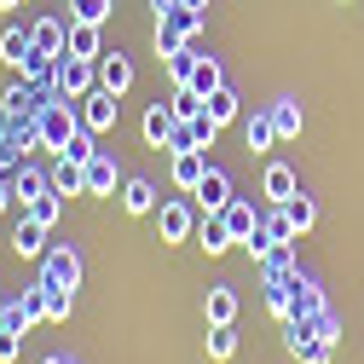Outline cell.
I'll list each match as a JSON object with an SVG mask.
<instances>
[{"mask_svg":"<svg viewBox=\"0 0 364 364\" xmlns=\"http://www.w3.org/2000/svg\"><path fill=\"white\" fill-rule=\"evenodd\" d=\"M151 47H156V58H173L179 47H203V12H191L186 0H179V6H168V12H156Z\"/></svg>","mask_w":364,"mask_h":364,"instance_id":"obj_1","label":"cell"},{"mask_svg":"<svg viewBox=\"0 0 364 364\" xmlns=\"http://www.w3.org/2000/svg\"><path fill=\"white\" fill-rule=\"evenodd\" d=\"M35 133H41V151H53V156H64L70 145H75V133H81V110H75V99H47V110L35 116Z\"/></svg>","mask_w":364,"mask_h":364,"instance_id":"obj_2","label":"cell"},{"mask_svg":"<svg viewBox=\"0 0 364 364\" xmlns=\"http://www.w3.org/2000/svg\"><path fill=\"white\" fill-rule=\"evenodd\" d=\"M284 347H289L301 364H330V358H336V341L318 336L312 318H289V324H284Z\"/></svg>","mask_w":364,"mask_h":364,"instance_id":"obj_3","label":"cell"},{"mask_svg":"<svg viewBox=\"0 0 364 364\" xmlns=\"http://www.w3.org/2000/svg\"><path fill=\"white\" fill-rule=\"evenodd\" d=\"M99 87V58H58V81H53V93L58 99H87Z\"/></svg>","mask_w":364,"mask_h":364,"instance_id":"obj_4","label":"cell"},{"mask_svg":"<svg viewBox=\"0 0 364 364\" xmlns=\"http://www.w3.org/2000/svg\"><path fill=\"white\" fill-rule=\"evenodd\" d=\"M75 110H81V127H87V133H116L122 99H116V93H105V87H93L87 99H75Z\"/></svg>","mask_w":364,"mask_h":364,"instance_id":"obj_5","label":"cell"},{"mask_svg":"<svg viewBox=\"0 0 364 364\" xmlns=\"http://www.w3.org/2000/svg\"><path fill=\"white\" fill-rule=\"evenodd\" d=\"M99 87H105V93H127V87H133V58L122 53V47H105L99 53Z\"/></svg>","mask_w":364,"mask_h":364,"instance_id":"obj_6","label":"cell"},{"mask_svg":"<svg viewBox=\"0 0 364 364\" xmlns=\"http://www.w3.org/2000/svg\"><path fill=\"white\" fill-rule=\"evenodd\" d=\"M41 318H47V301H41V284L35 289H23L18 301H6V330H18V336H29Z\"/></svg>","mask_w":364,"mask_h":364,"instance_id":"obj_7","label":"cell"},{"mask_svg":"<svg viewBox=\"0 0 364 364\" xmlns=\"http://www.w3.org/2000/svg\"><path fill=\"white\" fill-rule=\"evenodd\" d=\"M191 232H197V220H191V208L179 203V197L156 208V237H162V243H186Z\"/></svg>","mask_w":364,"mask_h":364,"instance_id":"obj_8","label":"cell"},{"mask_svg":"<svg viewBox=\"0 0 364 364\" xmlns=\"http://www.w3.org/2000/svg\"><path fill=\"white\" fill-rule=\"evenodd\" d=\"M191 197L203 203V214H225V203L237 197V191H232V173H225V168H208V173H203V186H197Z\"/></svg>","mask_w":364,"mask_h":364,"instance_id":"obj_9","label":"cell"},{"mask_svg":"<svg viewBox=\"0 0 364 364\" xmlns=\"http://www.w3.org/2000/svg\"><path fill=\"white\" fill-rule=\"evenodd\" d=\"M47 232H53V225H41V220H18L12 225V249H18V260H47Z\"/></svg>","mask_w":364,"mask_h":364,"instance_id":"obj_10","label":"cell"},{"mask_svg":"<svg viewBox=\"0 0 364 364\" xmlns=\"http://www.w3.org/2000/svg\"><path fill=\"white\" fill-rule=\"evenodd\" d=\"M41 278L75 289V284H81V255H75V249H47V260H41Z\"/></svg>","mask_w":364,"mask_h":364,"instance_id":"obj_11","label":"cell"},{"mask_svg":"<svg viewBox=\"0 0 364 364\" xmlns=\"http://www.w3.org/2000/svg\"><path fill=\"white\" fill-rule=\"evenodd\" d=\"M295 191H301L295 168H289V162H266V173H260V197H266V203H289Z\"/></svg>","mask_w":364,"mask_h":364,"instance_id":"obj_12","label":"cell"},{"mask_svg":"<svg viewBox=\"0 0 364 364\" xmlns=\"http://www.w3.org/2000/svg\"><path fill=\"white\" fill-rule=\"evenodd\" d=\"M203 318H208V324H237V289H232V284H208Z\"/></svg>","mask_w":364,"mask_h":364,"instance_id":"obj_13","label":"cell"},{"mask_svg":"<svg viewBox=\"0 0 364 364\" xmlns=\"http://www.w3.org/2000/svg\"><path fill=\"white\" fill-rule=\"evenodd\" d=\"M47 191H53V173H41L35 162H23V168L12 173V203H23V208H29L35 197H47Z\"/></svg>","mask_w":364,"mask_h":364,"instance_id":"obj_14","label":"cell"},{"mask_svg":"<svg viewBox=\"0 0 364 364\" xmlns=\"http://www.w3.org/2000/svg\"><path fill=\"white\" fill-rule=\"evenodd\" d=\"M208 168H214L208 151H179V156H173V186H179V191H197Z\"/></svg>","mask_w":364,"mask_h":364,"instance_id":"obj_15","label":"cell"},{"mask_svg":"<svg viewBox=\"0 0 364 364\" xmlns=\"http://www.w3.org/2000/svg\"><path fill=\"white\" fill-rule=\"evenodd\" d=\"M173 122H179V116H173V105H145V122H139V133H145V145H151V151H162V145H168Z\"/></svg>","mask_w":364,"mask_h":364,"instance_id":"obj_16","label":"cell"},{"mask_svg":"<svg viewBox=\"0 0 364 364\" xmlns=\"http://www.w3.org/2000/svg\"><path fill=\"white\" fill-rule=\"evenodd\" d=\"M29 35H35V53H53V58H64L70 23H64V18H35V23H29Z\"/></svg>","mask_w":364,"mask_h":364,"instance_id":"obj_17","label":"cell"},{"mask_svg":"<svg viewBox=\"0 0 364 364\" xmlns=\"http://www.w3.org/2000/svg\"><path fill=\"white\" fill-rule=\"evenodd\" d=\"M225 225H232V243L243 249V243L255 237V225H260V208L243 203V197H232V203H225Z\"/></svg>","mask_w":364,"mask_h":364,"instance_id":"obj_18","label":"cell"},{"mask_svg":"<svg viewBox=\"0 0 364 364\" xmlns=\"http://www.w3.org/2000/svg\"><path fill=\"white\" fill-rule=\"evenodd\" d=\"M87 197H116V156L110 151H99L87 162Z\"/></svg>","mask_w":364,"mask_h":364,"instance_id":"obj_19","label":"cell"},{"mask_svg":"<svg viewBox=\"0 0 364 364\" xmlns=\"http://www.w3.org/2000/svg\"><path fill=\"white\" fill-rule=\"evenodd\" d=\"M64 53H70V58H99V53H105L99 23H75V18H70V41H64Z\"/></svg>","mask_w":364,"mask_h":364,"instance_id":"obj_20","label":"cell"},{"mask_svg":"<svg viewBox=\"0 0 364 364\" xmlns=\"http://www.w3.org/2000/svg\"><path fill=\"white\" fill-rule=\"evenodd\" d=\"M295 272H301L295 243H278V249H272V255L260 260V278H266V284H284V278H295Z\"/></svg>","mask_w":364,"mask_h":364,"instance_id":"obj_21","label":"cell"},{"mask_svg":"<svg viewBox=\"0 0 364 364\" xmlns=\"http://www.w3.org/2000/svg\"><path fill=\"white\" fill-rule=\"evenodd\" d=\"M197 243H203L208 255H225V249H232V225H225V214H203V220H197Z\"/></svg>","mask_w":364,"mask_h":364,"instance_id":"obj_22","label":"cell"},{"mask_svg":"<svg viewBox=\"0 0 364 364\" xmlns=\"http://www.w3.org/2000/svg\"><path fill=\"white\" fill-rule=\"evenodd\" d=\"M53 191H58V197H87V168L70 162V156H58V168H53Z\"/></svg>","mask_w":364,"mask_h":364,"instance_id":"obj_23","label":"cell"},{"mask_svg":"<svg viewBox=\"0 0 364 364\" xmlns=\"http://www.w3.org/2000/svg\"><path fill=\"white\" fill-rule=\"evenodd\" d=\"M122 208H127V214H151V208H156V186L139 179V173L122 179Z\"/></svg>","mask_w":364,"mask_h":364,"instance_id":"obj_24","label":"cell"},{"mask_svg":"<svg viewBox=\"0 0 364 364\" xmlns=\"http://www.w3.org/2000/svg\"><path fill=\"white\" fill-rule=\"evenodd\" d=\"M29 53H35V35H29V29H18V23H12L6 35H0V64L23 70V58H29Z\"/></svg>","mask_w":364,"mask_h":364,"instance_id":"obj_25","label":"cell"},{"mask_svg":"<svg viewBox=\"0 0 364 364\" xmlns=\"http://www.w3.org/2000/svg\"><path fill=\"white\" fill-rule=\"evenodd\" d=\"M301 278V272H295ZM295 278H284V284H266V312L278 318V324H289L295 318Z\"/></svg>","mask_w":364,"mask_h":364,"instance_id":"obj_26","label":"cell"},{"mask_svg":"<svg viewBox=\"0 0 364 364\" xmlns=\"http://www.w3.org/2000/svg\"><path fill=\"white\" fill-rule=\"evenodd\" d=\"M197 64H203V47H179L173 58H162V70H168V81H173V87H191Z\"/></svg>","mask_w":364,"mask_h":364,"instance_id":"obj_27","label":"cell"},{"mask_svg":"<svg viewBox=\"0 0 364 364\" xmlns=\"http://www.w3.org/2000/svg\"><path fill=\"white\" fill-rule=\"evenodd\" d=\"M243 145H249V151H272V145H278V127H272L266 110H255V116L243 122Z\"/></svg>","mask_w":364,"mask_h":364,"instance_id":"obj_28","label":"cell"},{"mask_svg":"<svg viewBox=\"0 0 364 364\" xmlns=\"http://www.w3.org/2000/svg\"><path fill=\"white\" fill-rule=\"evenodd\" d=\"M318 312H330L324 289H318L312 278H295V318H318Z\"/></svg>","mask_w":364,"mask_h":364,"instance_id":"obj_29","label":"cell"},{"mask_svg":"<svg viewBox=\"0 0 364 364\" xmlns=\"http://www.w3.org/2000/svg\"><path fill=\"white\" fill-rule=\"evenodd\" d=\"M266 116H272V127H278V139H301V105L278 99V105H266Z\"/></svg>","mask_w":364,"mask_h":364,"instance_id":"obj_30","label":"cell"},{"mask_svg":"<svg viewBox=\"0 0 364 364\" xmlns=\"http://www.w3.org/2000/svg\"><path fill=\"white\" fill-rule=\"evenodd\" d=\"M41 301H47V318H53V324H64V318H70V306H75V289H64V284H47V278H41Z\"/></svg>","mask_w":364,"mask_h":364,"instance_id":"obj_31","label":"cell"},{"mask_svg":"<svg viewBox=\"0 0 364 364\" xmlns=\"http://www.w3.org/2000/svg\"><path fill=\"white\" fill-rule=\"evenodd\" d=\"M203 347H208L214 364H225V358L237 353V324H208V341H203Z\"/></svg>","mask_w":364,"mask_h":364,"instance_id":"obj_32","label":"cell"},{"mask_svg":"<svg viewBox=\"0 0 364 364\" xmlns=\"http://www.w3.org/2000/svg\"><path fill=\"white\" fill-rule=\"evenodd\" d=\"M220 87H225V70H220V58H203L197 64V75H191V93H203V105L220 93Z\"/></svg>","mask_w":364,"mask_h":364,"instance_id":"obj_33","label":"cell"},{"mask_svg":"<svg viewBox=\"0 0 364 364\" xmlns=\"http://www.w3.org/2000/svg\"><path fill=\"white\" fill-rule=\"evenodd\" d=\"M284 214H289V225H295V232H301V237H306V232H312V225H318V203H312L306 191H295V197L284 203Z\"/></svg>","mask_w":364,"mask_h":364,"instance_id":"obj_34","label":"cell"},{"mask_svg":"<svg viewBox=\"0 0 364 364\" xmlns=\"http://www.w3.org/2000/svg\"><path fill=\"white\" fill-rule=\"evenodd\" d=\"M260 225H266V232H272V243H301V232H295V225H289V214H284V203H272V208L260 214Z\"/></svg>","mask_w":364,"mask_h":364,"instance_id":"obj_35","label":"cell"},{"mask_svg":"<svg viewBox=\"0 0 364 364\" xmlns=\"http://www.w3.org/2000/svg\"><path fill=\"white\" fill-rule=\"evenodd\" d=\"M116 12V0H70V18L75 23H105Z\"/></svg>","mask_w":364,"mask_h":364,"instance_id":"obj_36","label":"cell"},{"mask_svg":"<svg viewBox=\"0 0 364 364\" xmlns=\"http://www.w3.org/2000/svg\"><path fill=\"white\" fill-rule=\"evenodd\" d=\"M237 110H243V99H237V93H232V87H220V93H214V99H208V116H214V122H220V127H225V122H237Z\"/></svg>","mask_w":364,"mask_h":364,"instance_id":"obj_37","label":"cell"},{"mask_svg":"<svg viewBox=\"0 0 364 364\" xmlns=\"http://www.w3.org/2000/svg\"><path fill=\"white\" fill-rule=\"evenodd\" d=\"M23 214H29V220H41V225H58V214H64V197H58V191H47V197H35Z\"/></svg>","mask_w":364,"mask_h":364,"instance_id":"obj_38","label":"cell"},{"mask_svg":"<svg viewBox=\"0 0 364 364\" xmlns=\"http://www.w3.org/2000/svg\"><path fill=\"white\" fill-rule=\"evenodd\" d=\"M168 105H173V116H179V122H191V116H203V110H208V105H203V93H191V87H173V99H168Z\"/></svg>","mask_w":364,"mask_h":364,"instance_id":"obj_39","label":"cell"},{"mask_svg":"<svg viewBox=\"0 0 364 364\" xmlns=\"http://www.w3.org/2000/svg\"><path fill=\"white\" fill-rule=\"evenodd\" d=\"M162 151H168V156H179V151H203V145H197V127H191V122H173V133H168Z\"/></svg>","mask_w":364,"mask_h":364,"instance_id":"obj_40","label":"cell"},{"mask_svg":"<svg viewBox=\"0 0 364 364\" xmlns=\"http://www.w3.org/2000/svg\"><path fill=\"white\" fill-rule=\"evenodd\" d=\"M191 127H197V145H203V151H214V139H220V122L203 110V116H191Z\"/></svg>","mask_w":364,"mask_h":364,"instance_id":"obj_41","label":"cell"},{"mask_svg":"<svg viewBox=\"0 0 364 364\" xmlns=\"http://www.w3.org/2000/svg\"><path fill=\"white\" fill-rule=\"evenodd\" d=\"M18 353H23V336L0 324V364H18Z\"/></svg>","mask_w":364,"mask_h":364,"instance_id":"obj_42","label":"cell"},{"mask_svg":"<svg viewBox=\"0 0 364 364\" xmlns=\"http://www.w3.org/2000/svg\"><path fill=\"white\" fill-rule=\"evenodd\" d=\"M12 203V173H0V208Z\"/></svg>","mask_w":364,"mask_h":364,"instance_id":"obj_43","label":"cell"},{"mask_svg":"<svg viewBox=\"0 0 364 364\" xmlns=\"http://www.w3.org/2000/svg\"><path fill=\"white\" fill-rule=\"evenodd\" d=\"M168 6H179V0H151V12H168Z\"/></svg>","mask_w":364,"mask_h":364,"instance_id":"obj_44","label":"cell"},{"mask_svg":"<svg viewBox=\"0 0 364 364\" xmlns=\"http://www.w3.org/2000/svg\"><path fill=\"white\" fill-rule=\"evenodd\" d=\"M41 364H75V358H64V353H53V358H41Z\"/></svg>","mask_w":364,"mask_h":364,"instance_id":"obj_45","label":"cell"},{"mask_svg":"<svg viewBox=\"0 0 364 364\" xmlns=\"http://www.w3.org/2000/svg\"><path fill=\"white\" fill-rule=\"evenodd\" d=\"M186 6H191V12H208V0H186Z\"/></svg>","mask_w":364,"mask_h":364,"instance_id":"obj_46","label":"cell"},{"mask_svg":"<svg viewBox=\"0 0 364 364\" xmlns=\"http://www.w3.org/2000/svg\"><path fill=\"white\" fill-rule=\"evenodd\" d=\"M0 324H6V301H0Z\"/></svg>","mask_w":364,"mask_h":364,"instance_id":"obj_47","label":"cell"}]
</instances>
